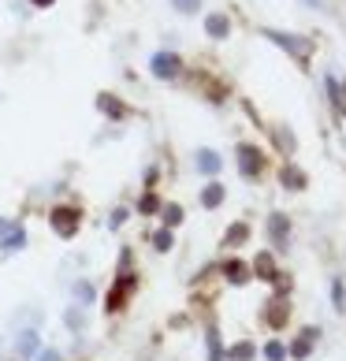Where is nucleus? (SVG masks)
Wrapping results in <instances>:
<instances>
[{
  "label": "nucleus",
  "instance_id": "nucleus-7",
  "mask_svg": "<svg viewBox=\"0 0 346 361\" xmlns=\"http://www.w3.org/2000/svg\"><path fill=\"white\" fill-rule=\"evenodd\" d=\"M205 34L212 37V42H228L231 37V19L220 16V11H212V16L205 19Z\"/></svg>",
  "mask_w": 346,
  "mask_h": 361
},
{
  "label": "nucleus",
  "instance_id": "nucleus-12",
  "mask_svg": "<svg viewBox=\"0 0 346 361\" xmlns=\"http://www.w3.org/2000/svg\"><path fill=\"white\" fill-rule=\"evenodd\" d=\"M264 317H268V328H276V331H279V328L287 324L290 310H287V302H283V298H272V302H268V313H264Z\"/></svg>",
  "mask_w": 346,
  "mask_h": 361
},
{
  "label": "nucleus",
  "instance_id": "nucleus-20",
  "mask_svg": "<svg viewBox=\"0 0 346 361\" xmlns=\"http://www.w3.org/2000/svg\"><path fill=\"white\" fill-rule=\"evenodd\" d=\"M138 212H142V216H153V212H161V197H156L153 190H145L142 202H138Z\"/></svg>",
  "mask_w": 346,
  "mask_h": 361
},
{
  "label": "nucleus",
  "instance_id": "nucleus-32",
  "mask_svg": "<svg viewBox=\"0 0 346 361\" xmlns=\"http://www.w3.org/2000/svg\"><path fill=\"white\" fill-rule=\"evenodd\" d=\"M30 4H34V8H52L56 0H30Z\"/></svg>",
  "mask_w": 346,
  "mask_h": 361
},
{
  "label": "nucleus",
  "instance_id": "nucleus-23",
  "mask_svg": "<svg viewBox=\"0 0 346 361\" xmlns=\"http://www.w3.org/2000/svg\"><path fill=\"white\" fill-rule=\"evenodd\" d=\"M63 324H68L71 331H82V324H86V317H82V310H78V305H71V310L63 313Z\"/></svg>",
  "mask_w": 346,
  "mask_h": 361
},
{
  "label": "nucleus",
  "instance_id": "nucleus-24",
  "mask_svg": "<svg viewBox=\"0 0 346 361\" xmlns=\"http://www.w3.org/2000/svg\"><path fill=\"white\" fill-rule=\"evenodd\" d=\"M71 290H75V298H78V302H82V305H89L93 298H97V290H93V287L86 283V279H78V283H75Z\"/></svg>",
  "mask_w": 346,
  "mask_h": 361
},
{
  "label": "nucleus",
  "instance_id": "nucleus-9",
  "mask_svg": "<svg viewBox=\"0 0 346 361\" xmlns=\"http://www.w3.org/2000/svg\"><path fill=\"white\" fill-rule=\"evenodd\" d=\"M194 164H197V171H202V176H216V171L223 168V157H220L216 149H202Z\"/></svg>",
  "mask_w": 346,
  "mask_h": 361
},
{
  "label": "nucleus",
  "instance_id": "nucleus-10",
  "mask_svg": "<svg viewBox=\"0 0 346 361\" xmlns=\"http://www.w3.org/2000/svg\"><path fill=\"white\" fill-rule=\"evenodd\" d=\"M268 235H272V246H276V250H283V246H287V235H290L287 216H279V212H276V216L268 220Z\"/></svg>",
  "mask_w": 346,
  "mask_h": 361
},
{
  "label": "nucleus",
  "instance_id": "nucleus-3",
  "mask_svg": "<svg viewBox=\"0 0 346 361\" xmlns=\"http://www.w3.org/2000/svg\"><path fill=\"white\" fill-rule=\"evenodd\" d=\"M149 71H153L156 78H175V75L183 71V60L175 56V52H153Z\"/></svg>",
  "mask_w": 346,
  "mask_h": 361
},
{
  "label": "nucleus",
  "instance_id": "nucleus-31",
  "mask_svg": "<svg viewBox=\"0 0 346 361\" xmlns=\"http://www.w3.org/2000/svg\"><path fill=\"white\" fill-rule=\"evenodd\" d=\"M34 361H60V350H52V346L45 350V346H42V350H37V357H34Z\"/></svg>",
  "mask_w": 346,
  "mask_h": 361
},
{
  "label": "nucleus",
  "instance_id": "nucleus-16",
  "mask_svg": "<svg viewBox=\"0 0 346 361\" xmlns=\"http://www.w3.org/2000/svg\"><path fill=\"white\" fill-rule=\"evenodd\" d=\"M254 272H261V279H272V283H279V272H276V261H272V253H257V264H254Z\"/></svg>",
  "mask_w": 346,
  "mask_h": 361
},
{
  "label": "nucleus",
  "instance_id": "nucleus-17",
  "mask_svg": "<svg viewBox=\"0 0 346 361\" xmlns=\"http://www.w3.org/2000/svg\"><path fill=\"white\" fill-rule=\"evenodd\" d=\"M246 238H249V227L246 224H231L228 235H223V246H242Z\"/></svg>",
  "mask_w": 346,
  "mask_h": 361
},
{
  "label": "nucleus",
  "instance_id": "nucleus-8",
  "mask_svg": "<svg viewBox=\"0 0 346 361\" xmlns=\"http://www.w3.org/2000/svg\"><path fill=\"white\" fill-rule=\"evenodd\" d=\"M316 336H321L316 328H305V331H302V339H295V343L287 346V354L295 357V361H305V357H309V350H313V343H316Z\"/></svg>",
  "mask_w": 346,
  "mask_h": 361
},
{
  "label": "nucleus",
  "instance_id": "nucleus-11",
  "mask_svg": "<svg viewBox=\"0 0 346 361\" xmlns=\"http://www.w3.org/2000/svg\"><path fill=\"white\" fill-rule=\"evenodd\" d=\"M23 246H26V231L19 224H11V231L0 235V250H4V253H19Z\"/></svg>",
  "mask_w": 346,
  "mask_h": 361
},
{
  "label": "nucleus",
  "instance_id": "nucleus-33",
  "mask_svg": "<svg viewBox=\"0 0 346 361\" xmlns=\"http://www.w3.org/2000/svg\"><path fill=\"white\" fill-rule=\"evenodd\" d=\"M11 231V220H0V235H8Z\"/></svg>",
  "mask_w": 346,
  "mask_h": 361
},
{
  "label": "nucleus",
  "instance_id": "nucleus-22",
  "mask_svg": "<svg viewBox=\"0 0 346 361\" xmlns=\"http://www.w3.org/2000/svg\"><path fill=\"white\" fill-rule=\"evenodd\" d=\"M171 246H175V235H171L168 227H161V231L153 235V250H161V253H168Z\"/></svg>",
  "mask_w": 346,
  "mask_h": 361
},
{
  "label": "nucleus",
  "instance_id": "nucleus-2",
  "mask_svg": "<svg viewBox=\"0 0 346 361\" xmlns=\"http://www.w3.org/2000/svg\"><path fill=\"white\" fill-rule=\"evenodd\" d=\"M264 37H272V42H276L279 49L295 52L298 60H305V56H309V49H313V42H309V37H298V34H279V30H264Z\"/></svg>",
  "mask_w": 346,
  "mask_h": 361
},
{
  "label": "nucleus",
  "instance_id": "nucleus-5",
  "mask_svg": "<svg viewBox=\"0 0 346 361\" xmlns=\"http://www.w3.org/2000/svg\"><path fill=\"white\" fill-rule=\"evenodd\" d=\"M37 350H42V336H37L34 328L19 331V336H16V357H19V361H34Z\"/></svg>",
  "mask_w": 346,
  "mask_h": 361
},
{
  "label": "nucleus",
  "instance_id": "nucleus-29",
  "mask_svg": "<svg viewBox=\"0 0 346 361\" xmlns=\"http://www.w3.org/2000/svg\"><path fill=\"white\" fill-rule=\"evenodd\" d=\"M331 298H335V310H346V294H342V283H339V279L331 283Z\"/></svg>",
  "mask_w": 346,
  "mask_h": 361
},
{
  "label": "nucleus",
  "instance_id": "nucleus-14",
  "mask_svg": "<svg viewBox=\"0 0 346 361\" xmlns=\"http://www.w3.org/2000/svg\"><path fill=\"white\" fill-rule=\"evenodd\" d=\"M223 197H228V186H223V183H209L205 190H202V205L205 209H220Z\"/></svg>",
  "mask_w": 346,
  "mask_h": 361
},
{
  "label": "nucleus",
  "instance_id": "nucleus-28",
  "mask_svg": "<svg viewBox=\"0 0 346 361\" xmlns=\"http://www.w3.org/2000/svg\"><path fill=\"white\" fill-rule=\"evenodd\" d=\"M127 220H130V212H127V209H116L112 220H109V227H112V231H119V227H123Z\"/></svg>",
  "mask_w": 346,
  "mask_h": 361
},
{
  "label": "nucleus",
  "instance_id": "nucleus-27",
  "mask_svg": "<svg viewBox=\"0 0 346 361\" xmlns=\"http://www.w3.org/2000/svg\"><path fill=\"white\" fill-rule=\"evenodd\" d=\"M328 93H331V109L342 116V97H339V82H335V78H328Z\"/></svg>",
  "mask_w": 346,
  "mask_h": 361
},
{
  "label": "nucleus",
  "instance_id": "nucleus-13",
  "mask_svg": "<svg viewBox=\"0 0 346 361\" xmlns=\"http://www.w3.org/2000/svg\"><path fill=\"white\" fill-rule=\"evenodd\" d=\"M223 276H228V283H235V287H242L246 279H249V264H242V261H223Z\"/></svg>",
  "mask_w": 346,
  "mask_h": 361
},
{
  "label": "nucleus",
  "instance_id": "nucleus-18",
  "mask_svg": "<svg viewBox=\"0 0 346 361\" xmlns=\"http://www.w3.org/2000/svg\"><path fill=\"white\" fill-rule=\"evenodd\" d=\"M283 186H290V190H302V186H305V171L295 168V164H283Z\"/></svg>",
  "mask_w": 346,
  "mask_h": 361
},
{
  "label": "nucleus",
  "instance_id": "nucleus-26",
  "mask_svg": "<svg viewBox=\"0 0 346 361\" xmlns=\"http://www.w3.org/2000/svg\"><path fill=\"white\" fill-rule=\"evenodd\" d=\"M171 8L183 11V16H194V11L202 8V0H171Z\"/></svg>",
  "mask_w": 346,
  "mask_h": 361
},
{
  "label": "nucleus",
  "instance_id": "nucleus-4",
  "mask_svg": "<svg viewBox=\"0 0 346 361\" xmlns=\"http://www.w3.org/2000/svg\"><path fill=\"white\" fill-rule=\"evenodd\" d=\"M135 290V276L130 272H119V279H116V287L109 290V305H104V310L109 313H119L123 310V302H127V294Z\"/></svg>",
  "mask_w": 346,
  "mask_h": 361
},
{
  "label": "nucleus",
  "instance_id": "nucleus-6",
  "mask_svg": "<svg viewBox=\"0 0 346 361\" xmlns=\"http://www.w3.org/2000/svg\"><path fill=\"white\" fill-rule=\"evenodd\" d=\"M238 171H242L246 179L261 176V149L257 145H238Z\"/></svg>",
  "mask_w": 346,
  "mask_h": 361
},
{
  "label": "nucleus",
  "instance_id": "nucleus-19",
  "mask_svg": "<svg viewBox=\"0 0 346 361\" xmlns=\"http://www.w3.org/2000/svg\"><path fill=\"white\" fill-rule=\"evenodd\" d=\"M254 354H257V346H254V343H235L231 350H228V361H249Z\"/></svg>",
  "mask_w": 346,
  "mask_h": 361
},
{
  "label": "nucleus",
  "instance_id": "nucleus-21",
  "mask_svg": "<svg viewBox=\"0 0 346 361\" xmlns=\"http://www.w3.org/2000/svg\"><path fill=\"white\" fill-rule=\"evenodd\" d=\"M161 216H164V227L171 231V227L183 224V209H179V205H161Z\"/></svg>",
  "mask_w": 346,
  "mask_h": 361
},
{
  "label": "nucleus",
  "instance_id": "nucleus-25",
  "mask_svg": "<svg viewBox=\"0 0 346 361\" xmlns=\"http://www.w3.org/2000/svg\"><path fill=\"white\" fill-rule=\"evenodd\" d=\"M264 357H268V361H287V346L279 339H272L268 346H264Z\"/></svg>",
  "mask_w": 346,
  "mask_h": 361
},
{
  "label": "nucleus",
  "instance_id": "nucleus-15",
  "mask_svg": "<svg viewBox=\"0 0 346 361\" xmlns=\"http://www.w3.org/2000/svg\"><path fill=\"white\" fill-rule=\"evenodd\" d=\"M97 109L109 116V119H123V116H127V109L112 97V93H101V97H97Z\"/></svg>",
  "mask_w": 346,
  "mask_h": 361
},
{
  "label": "nucleus",
  "instance_id": "nucleus-1",
  "mask_svg": "<svg viewBox=\"0 0 346 361\" xmlns=\"http://www.w3.org/2000/svg\"><path fill=\"white\" fill-rule=\"evenodd\" d=\"M49 224H52V231H56L60 238H75L78 227H82V212H78L75 205H56L49 212Z\"/></svg>",
  "mask_w": 346,
  "mask_h": 361
},
{
  "label": "nucleus",
  "instance_id": "nucleus-30",
  "mask_svg": "<svg viewBox=\"0 0 346 361\" xmlns=\"http://www.w3.org/2000/svg\"><path fill=\"white\" fill-rule=\"evenodd\" d=\"M209 354H212V361H220V336L216 331H209Z\"/></svg>",
  "mask_w": 346,
  "mask_h": 361
}]
</instances>
